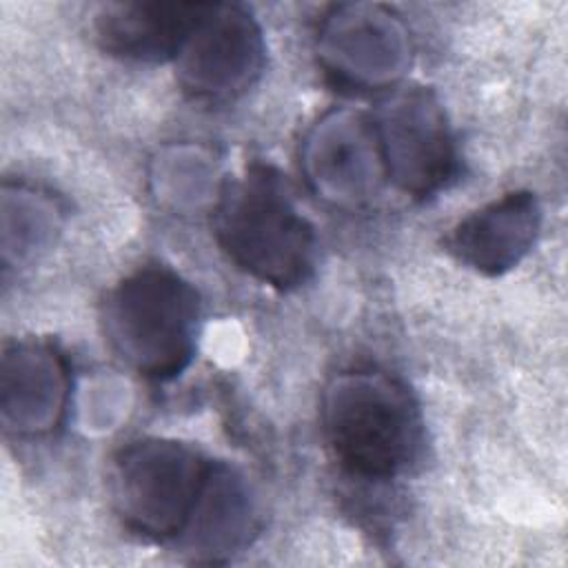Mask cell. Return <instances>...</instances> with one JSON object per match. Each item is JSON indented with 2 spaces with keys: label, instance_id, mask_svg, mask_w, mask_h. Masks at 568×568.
Wrapping results in <instances>:
<instances>
[{
  "label": "cell",
  "instance_id": "cell-1",
  "mask_svg": "<svg viewBox=\"0 0 568 568\" xmlns=\"http://www.w3.org/2000/svg\"><path fill=\"white\" fill-rule=\"evenodd\" d=\"M213 229L229 260L273 288L300 286L315 266V229L271 164L255 162L224 184Z\"/></svg>",
  "mask_w": 568,
  "mask_h": 568
},
{
  "label": "cell",
  "instance_id": "cell-11",
  "mask_svg": "<svg viewBox=\"0 0 568 568\" xmlns=\"http://www.w3.org/2000/svg\"><path fill=\"white\" fill-rule=\"evenodd\" d=\"M253 532L255 501L246 479L229 464L211 462L178 544L193 561L217 564L242 550Z\"/></svg>",
  "mask_w": 568,
  "mask_h": 568
},
{
  "label": "cell",
  "instance_id": "cell-2",
  "mask_svg": "<svg viewBox=\"0 0 568 568\" xmlns=\"http://www.w3.org/2000/svg\"><path fill=\"white\" fill-rule=\"evenodd\" d=\"M322 426L339 464L366 479L404 473L422 448L417 402L402 382L375 371H346L326 384Z\"/></svg>",
  "mask_w": 568,
  "mask_h": 568
},
{
  "label": "cell",
  "instance_id": "cell-3",
  "mask_svg": "<svg viewBox=\"0 0 568 568\" xmlns=\"http://www.w3.org/2000/svg\"><path fill=\"white\" fill-rule=\"evenodd\" d=\"M200 315V295L182 275L144 266L106 295L104 331L131 368L151 379H171L195 355Z\"/></svg>",
  "mask_w": 568,
  "mask_h": 568
},
{
  "label": "cell",
  "instance_id": "cell-4",
  "mask_svg": "<svg viewBox=\"0 0 568 568\" xmlns=\"http://www.w3.org/2000/svg\"><path fill=\"white\" fill-rule=\"evenodd\" d=\"M209 466L211 462L178 439H135L113 459V506L131 530L153 539H178L195 508Z\"/></svg>",
  "mask_w": 568,
  "mask_h": 568
},
{
  "label": "cell",
  "instance_id": "cell-5",
  "mask_svg": "<svg viewBox=\"0 0 568 568\" xmlns=\"http://www.w3.org/2000/svg\"><path fill=\"white\" fill-rule=\"evenodd\" d=\"M386 178L410 197H430L457 169L455 138L439 98L410 87L382 102L375 118Z\"/></svg>",
  "mask_w": 568,
  "mask_h": 568
},
{
  "label": "cell",
  "instance_id": "cell-10",
  "mask_svg": "<svg viewBox=\"0 0 568 568\" xmlns=\"http://www.w3.org/2000/svg\"><path fill=\"white\" fill-rule=\"evenodd\" d=\"M541 231V204L530 191H513L453 226L446 251L475 273L497 277L515 268Z\"/></svg>",
  "mask_w": 568,
  "mask_h": 568
},
{
  "label": "cell",
  "instance_id": "cell-9",
  "mask_svg": "<svg viewBox=\"0 0 568 568\" xmlns=\"http://www.w3.org/2000/svg\"><path fill=\"white\" fill-rule=\"evenodd\" d=\"M62 355L42 342H16L0 359V422L7 433L31 437L53 430L69 399Z\"/></svg>",
  "mask_w": 568,
  "mask_h": 568
},
{
  "label": "cell",
  "instance_id": "cell-7",
  "mask_svg": "<svg viewBox=\"0 0 568 568\" xmlns=\"http://www.w3.org/2000/svg\"><path fill=\"white\" fill-rule=\"evenodd\" d=\"M173 62L186 93L209 100L231 98L260 75L264 36L244 7L204 2Z\"/></svg>",
  "mask_w": 568,
  "mask_h": 568
},
{
  "label": "cell",
  "instance_id": "cell-8",
  "mask_svg": "<svg viewBox=\"0 0 568 568\" xmlns=\"http://www.w3.org/2000/svg\"><path fill=\"white\" fill-rule=\"evenodd\" d=\"M302 171L308 186L333 206L371 204L386 180L375 118L357 109L324 113L304 138Z\"/></svg>",
  "mask_w": 568,
  "mask_h": 568
},
{
  "label": "cell",
  "instance_id": "cell-6",
  "mask_svg": "<svg viewBox=\"0 0 568 568\" xmlns=\"http://www.w3.org/2000/svg\"><path fill=\"white\" fill-rule=\"evenodd\" d=\"M317 58L324 71L342 84L386 89L410 64L408 29L384 4H335L317 31Z\"/></svg>",
  "mask_w": 568,
  "mask_h": 568
},
{
  "label": "cell",
  "instance_id": "cell-13",
  "mask_svg": "<svg viewBox=\"0 0 568 568\" xmlns=\"http://www.w3.org/2000/svg\"><path fill=\"white\" fill-rule=\"evenodd\" d=\"M60 231L58 204L31 189H2V260L22 264L47 251Z\"/></svg>",
  "mask_w": 568,
  "mask_h": 568
},
{
  "label": "cell",
  "instance_id": "cell-12",
  "mask_svg": "<svg viewBox=\"0 0 568 568\" xmlns=\"http://www.w3.org/2000/svg\"><path fill=\"white\" fill-rule=\"evenodd\" d=\"M204 2H109L100 7L93 31L100 47L131 62L175 60Z\"/></svg>",
  "mask_w": 568,
  "mask_h": 568
}]
</instances>
